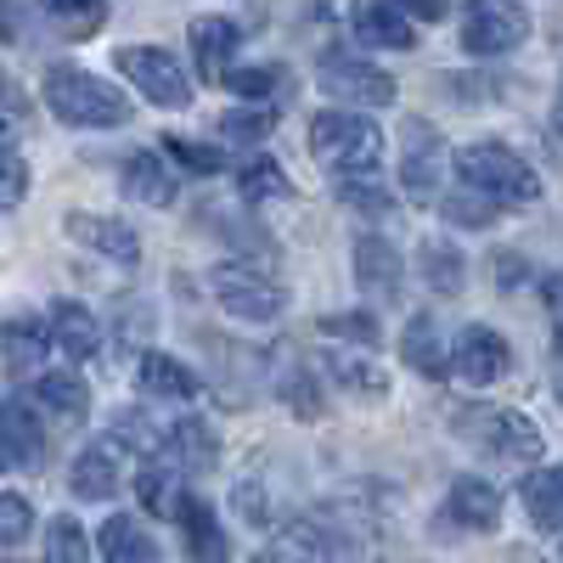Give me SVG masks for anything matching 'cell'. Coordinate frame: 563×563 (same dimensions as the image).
Segmentation results:
<instances>
[{"mask_svg": "<svg viewBox=\"0 0 563 563\" xmlns=\"http://www.w3.org/2000/svg\"><path fill=\"white\" fill-rule=\"evenodd\" d=\"M238 512H243V519L260 530V525H265V490H254V485H238Z\"/></svg>", "mask_w": 563, "mask_h": 563, "instance_id": "cell-46", "label": "cell"}, {"mask_svg": "<svg viewBox=\"0 0 563 563\" xmlns=\"http://www.w3.org/2000/svg\"><path fill=\"white\" fill-rule=\"evenodd\" d=\"M339 203L344 209H361V214H372V220H384V214H395V192H384L372 175H339Z\"/></svg>", "mask_w": 563, "mask_h": 563, "instance_id": "cell-33", "label": "cell"}, {"mask_svg": "<svg viewBox=\"0 0 563 563\" xmlns=\"http://www.w3.org/2000/svg\"><path fill=\"white\" fill-rule=\"evenodd\" d=\"M63 231H68L74 243L108 254V260L124 265V271L141 265V238H135V225H124V220H113V214H79V209H74V214L63 220Z\"/></svg>", "mask_w": 563, "mask_h": 563, "instance_id": "cell-12", "label": "cell"}, {"mask_svg": "<svg viewBox=\"0 0 563 563\" xmlns=\"http://www.w3.org/2000/svg\"><path fill=\"white\" fill-rule=\"evenodd\" d=\"M552 135L563 141V85H558V102H552Z\"/></svg>", "mask_w": 563, "mask_h": 563, "instance_id": "cell-48", "label": "cell"}, {"mask_svg": "<svg viewBox=\"0 0 563 563\" xmlns=\"http://www.w3.org/2000/svg\"><path fill=\"white\" fill-rule=\"evenodd\" d=\"M321 366L333 372V384H339V389H355V395H384V389H389V378H384V372L372 366V361H355V355H327Z\"/></svg>", "mask_w": 563, "mask_h": 563, "instance_id": "cell-36", "label": "cell"}, {"mask_svg": "<svg viewBox=\"0 0 563 563\" xmlns=\"http://www.w3.org/2000/svg\"><path fill=\"white\" fill-rule=\"evenodd\" d=\"M321 333L327 339H344V344H361V350L384 344V327H378V316H372V310H333V316H321Z\"/></svg>", "mask_w": 563, "mask_h": 563, "instance_id": "cell-34", "label": "cell"}, {"mask_svg": "<svg viewBox=\"0 0 563 563\" xmlns=\"http://www.w3.org/2000/svg\"><path fill=\"white\" fill-rule=\"evenodd\" d=\"M45 350H52V327H45V321H34V316H12L7 327H0V361H7V372H18V378L40 372Z\"/></svg>", "mask_w": 563, "mask_h": 563, "instance_id": "cell-22", "label": "cell"}, {"mask_svg": "<svg viewBox=\"0 0 563 563\" xmlns=\"http://www.w3.org/2000/svg\"><path fill=\"white\" fill-rule=\"evenodd\" d=\"M186 45H192V57H198V74L203 79H220L231 68V57H238V45H243V29L209 12V18H192V29H186Z\"/></svg>", "mask_w": 563, "mask_h": 563, "instance_id": "cell-17", "label": "cell"}, {"mask_svg": "<svg viewBox=\"0 0 563 563\" xmlns=\"http://www.w3.org/2000/svg\"><path fill=\"white\" fill-rule=\"evenodd\" d=\"M445 519L462 525V530H496L501 525V490L490 479H456L451 496H445Z\"/></svg>", "mask_w": 563, "mask_h": 563, "instance_id": "cell-21", "label": "cell"}, {"mask_svg": "<svg viewBox=\"0 0 563 563\" xmlns=\"http://www.w3.org/2000/svg\"><path fill=\"white\" fill-rule=\"evenodd\" d=\"M158 147H164L169 164L192 169V175H220L225 169V153L220 147H203V141H192V135H169V141H158Z\"/></svg>", "mask_w": 563, "mask_h": 563, "instance_id": "cell-38", "label": "cell"}, {"mask_svg": "<svg viewBox=\"0 0 563 563\" xmlns=\"http://www.w3.org/2000/svg\"><path fill=\"white\" fill-rule=\"evenodd\" d=\"M395 7H400L406 18H417V23H440V18L451 12V0H395Z\"/></svg>", "mask_w": 563, "mask_h": 563, "instance_id": "cell-45", "label": "cell"}, {"mask_svg": "<svg viewBox=\"0 0 563 563\" xmlns=\"http://www.w3.org/2000/svg\"><path fill=\"white\" fill-rule=\"evenodd\" d=\"M113 63H119V74H124L153 108H164V113L192 108V79H186V68L164 52V45H124Z\"/></svg>", "mask_w": 563, "mask_h": 563, "instance_id": "cell-6", "label": "cell"}, {"mask_svg": "<svg viewBox=\"0 0 563 563\" xmlns=\"http://www.w3.org/2000/svg\"><path fill=\"white\" fill-rule=\"evenodd\" d=\"M238 192L249 198V203H260V198H282L288 192V175H282V164L276 158H249L243 169H238Z\"/></svg>", "mask_w": 563, "mask_h": 563, "instance_id": "cell-37", "label": "cell"}, {"mask_svg": "<svg viewBox=\"0 0 563 563\" xmlns=\"http://www.w3.org/2000/svg\"><path fill=\"white\" fill-rule=\"evenodd\" d=\"M507 366H512V350H507V339L496 333V327H462V333H456V344H451V372H456L462 384L485 389V384L507 378Z\"/></svg>", "mask_w": 563, "mask_h": 563, "instance_id": "cell-10", "label": "cell"}, {"mask_svg": "<svg viewBox=\"0 0 563 563\" xmlns=\"http://www.w3.org/2000/svg\"><path fill=\"white\" fill-rule=\"evenodd\" d=\"M135 384H141V395H153V400H198L203 395V378L186 361H175V355H164V350H147L141 355V366H135Z\"/></svg>", "mask_w": 563, "mask_h": 563, "instance_id": "cell-19", "label": "cell"}, {"mask_svg": "<svg viewBox=\"0 0 563 563\" xmlns=\"http://www.w3.org/2000/svg\"><path fill=\"white\" fill-rule=\"evenodd\" d=\"M164 456L180 467V474H209L214 456H220V440H214V429L203 417H180L164 434Z\"/></svg>", "mask_w": 563, "mask_h": 563, "instance_id": "cell-23", "label": "cell"}, {"mask_svg": "<svg viewBox=\"0 0 563 563\" xmlns=\"http://www.w3.org/2000/svg\"><path fill=\"white\" fill-rule=\"evenodd\" d=\"M525 512L536 530H563V462L558 467H536V474L519 485Z\"/></svg>", "mask_w": 563, "mask_h": 563, "instance_id": "cell-26", "label": "cell"}, {"mask_svg": "<svg viewBox=\"0 0 563 563\" xmlns=\"http://www.w3.org/2000/svg\"><path fill=\"white\" fill-rule=\"evenodd\" d=\"M271 135H276V108L249 102V108L220 113V141H231V147H260V141H271Z\"/></svg>", "mask_w": 563, "mask_h": 563, "instance_id": "cell-30", "label": "cell"}, {"mask_svg": "<svg viewBox=\"0 0 563 563\" xmlns=\"http://www.w3.org/2000/svg\"><path fill=\"white\" fill-rule=\"evenodd\" d=\"M45 451L40 417L29 400H0V474H18V467H34Z\"/></svg>", "mask_w": 563, "mask_h": 563, "instance_id": "cell-14", "label": "cell"}, {"mask_svg": "<svg viewBox=\"0 0 563 563\" xmlns=\"http://www.w3.org/2000/svg\"><path fill=\"white\" fill-rule=\"evenodd\" d=\"M456 434L467 445L501 456V462H536L547 451L541 429H536L525 411H512V406H462L456 411Z\"/></svg>", "mask_w": 563, "mask_h": 563, "instance_id": "cell-4", "label": "cell"}, {"mask_svg": "<svg viewBox=\"0 0 563 563\" xmlns=\"http://www.w3.org/2000/svg\"><path fill=\"white\" fill-rule=\"evenodd\" d=\"M45 18H52L68 40H90L108 23V0H45Z\"/></svg>", "mask_w": 563, "mask_h": 563, "instance_id": "cell-31", "label": "cell"}, {"mask_svg": "<svg viewBox=\"0 0 563 563\" xmlns=\"http://www.w3.org/2000/svg\"><path fill=\"white\" fill-rule=\"evenodd\" d=\"M350 265H355V282L366 294H378V299H395L400 294V276H406V260L389 238H378V231H366V238H355L350 249Z\"/></svg>", "mask_w": 563, "mask_h": 563, "instance_id": "cell-15", "label": "cell"}, {"mask_svg": "<svg viewBox=\"0 0 563 563\" xmlns=\"http://www.w3.org/2000/svg\"><path fill=\"white\" fill-rule=\"evenodd\" d=\"M440 214L451 220V225H467V231H485L496 214H501V203L496 198H485L479 186H462V192H445L440 198Z\"/></svg>", "mask_w": 563, "mask_h": 563, "instance_id": "cell-32", "label": "cell"}, {"mask_svg": "<svg viewBox=\"0 0 563 563\" xmlns=\"http://www.w3.org/2000/svg\"><path fill=\"white\" fill-rule=\"evenodd\" d=\"M456 175L462 186H479L501 209H530L541 198V175L507 141H467V147H456Z\"/></svg>", "mask_w": 563, "mask_h": 563, "instance_id": "cell-2", "label": "cell"}, {"mask_svg": "<svg viewBox=\"0 0 563 563\" xmlns=\"http://www.w3.org/2000/svg\"><path fill=\"white\" fill-rule=\"evenodd\" d=\"M40 102L52 108L57 124L68 130H119L130 119L124 90H113L108 79L85 74V68H52L40 85Z\"/></svg>", "mask_w": 563, "mask_h": 563, "instance_id": "cell-1", "label": "cell"}, {"mask_svg": "<svg viewBox=\"0 0 563 563\" xmlns=\"http://www.w3.org/2000/svg\"><path fill=\"white\" fill-rule=\"evenodd\" d=\"M45 327H52V344L68 361H90L102 350V321H97V310H85L79 299H57L52 316H45Z\"/></svg>", "mask_w": 563, "mask_h": 563, "instance_id": "cell-18", "label": "cell"}, {"mask_svg": "<svg viewBox=\"0 0 563 563\" xmlns=\"http://www.w3.org/2000/svg\"><path fill=\"white\" fill-rule=\"evenodd\" d=\"M175 525H180V552H186V563H231V541H225L214 507H209L203 496H180Z\"/></svg>", "mask_w": 563, "mask_h": 563, "instance_id": "cell-11", "label": "cell"}, {"mask_svg": "<svg viewBox=\"0 0 563 563\" xmlns=\"http://www.w3.org/2000/svg\"><path fill=\"white\" fill-rule=\"evenodd\" d=\"M310 153L333 175H372L378 158H384V130L372 124L366 113L327 108V113L310 119Z\"/></svg>", "mask_w": 563, "mask_h": 563, "instance_id": "cell-3", "label": "cell"}, {"mask_svg": "<svg viewBox=\"0 0 563 563\" xmlns=\"http://www.w3.org/2000/svg\"><path fill=\"white\" fill-rule=\"evenodd\" d=\"M209 288H214V299L238 321H276L282 310H288V288H282L271 271H260V265L225 260V265H214Z\"/></svg>", "mask_w": 563, "mask_h": 563, "instance_id": "cell-5", "label": "cell"}, {"mask_svg": "<svg viewBox=\"0 0 563 563\" xmlns=\"http://www.w3.org/2000/svg\"><path fill=\"white\" fill-rule=\"evenodd\" d=\"M29 530H34V507L18 490H7V496H0V547L29 541Z\"/></svg>", "mask_w": 563, "mask_h": 563, "instance_id": "cell-40", "label": "cell"}, {"mask_svg": "<svg viewBox=\"0 0 563 563\" xmlns=\"http://www.w3.org/2000/svg\"><path fill=\"white\" fill-rule=\"evenodd\" d=\"M225 90H238L243 102H271V90H276V68H225L220 74Z\"/></svg>", "mask_w": 563, "mask_h": 563, "instance_id": "cell-41", "label": "cell"}, {"mask_svg": "<svg viewBox=\"0 0 563 563\" xmlns=\"http://www.w3.org/2000/svg\"><path fill=\"white\" fill-rule=\"evenodd\" d=\"M400 361L417 372V378H429V384L451 378V350H445V339H440V321H434V316H411V321H406Z\"/></svg>", "mask_w": 563, "mask_h": 563, "instance_id": "cell-20", "label": "cell"}, {"mask_svg": "<svg viewBox=\"0 0 563 563\" xmlns=\"http://www.w3.org/2000/svg\"><path fill=\"white\" fill-rule=\"evenodd\" d=\"M445 141L434 135V124L406 119V147H400V192L411 203H434L440 198V153Z\"/></svg>", "mask_w": 563, "mask_h": 563, "instance_id": "cell-9", "label": "cell"}, {"mask_svg": "<svg viewBox=\"0 0 563 563\" xmlns=\"http://www.w3.org/2000/svg\"><path fill=\"white\" fill-rule=\"evenodd\" d=\"M68 485H74L79 501H108V496L119 490V462H113V451H108V445H85V451L74 456V467H68Z\"/></svg>", "mask_w": 563, "mask_h": 563, "instance_id": "cell-25", "label": "cell"}, {"mask_svg": "<svg viewBox=\"0 0 563 563\" xmlns=\"http://www.w3.org/2000/svg\"><path fill=\"white\" fill-rule=\"evenodd\" d=\"M316 79H321V90H327V97H333V102L389 108V102L400 97V90H395V74L372 68V63H361V57H321Z\"/></svg>", "mask_w": 563, "mask_h": 563, "instance_id": "cell-8", "label": "cell"}, {"mask_svg": "<svg viewBox=\"0 0 563 563\" xmlns=\"http://www.w3.org/2000/svg\"><path fill=\"white\" fill-rule=\"evenodd\" d=\"M97 547H102L108 563H158V541L147 536L141 519H130V512H113L97 536Z\"/></svg>", "mask_w": 563, "mask_h": 563, "instance_id": "cell-24", "label": "cell"}, {"mask_svg": "<svg viewBox=\"0 0 563 563\" xmlns=\"http://www.w3.org/2000/svg\"><path fill=\"white\" fill-rule=\"evenodd\" d=\"M23 192H29V164H23V153L12 147V135L0 130V209H18Z\"/></svg>", "mask_w": 563, "mask_h": 563, "instance_id": "cell-39", "label": "cell"}, {"mask_svg": "<svg viewBox=\"0 0 563 563\" xmlns=\"http://www.w3.org/2000/svg\"><path fill=\"white\" fill-rule=\"evenodd\" d=\"M135 496L147 512H158V519H175V507H180V485H175V467L169 462H141V474H135Z\"/></svg>", "mask_w": 563, "mask_h": 563, "instance_id": "cell-29", "label": "cell"}, {"mask_svg": "<svg viewBox=\"0 0 563 563\" xmlns=\"http://www.w3.org/2000/svg\"><path fill=\"white\" fill-rule=\"evenodd\" d=\"M34 400L45 411H57V417H74V422L90 411V389H85L79 372H45V378L34 384Z\"/></svg>", "mask_w": 563, "mask_h": 563, "instance_id": "cell-28", "label": "cell"}, {"mask_svg": "<svg viewBox=\"0 0 563 563\" xmlns=\"http://www.w3.org/2000/svg\"><path fill=\"white\" fill-rule=\"evenodd\" d=\"M113 440L130 445V451H158L164 434L147 429V411H113Z\"/></svg>", "mask_w": 563, "mask_h": 563, "instance_id": "cell-42", "label": "cell"}, {"mask_svg": "<svg viewBox=\"0 0 563 563\" xmlns=\"http://www.w3.org/2000/svg\"><path fill=\"white\" fill-rule=\"evenodd\" d=\"M496 276H501V288H519V282L530 276L525 260H512V254H496Z\"/></svg>", "mask_w": 563, "mask_h": 563, "instance_id": "cell-47", "label": "cell"}, {"mask_svg": "<svg viewBox=\"0 0 563 563\" xmlns=\"http://www.w3.org/2000/svg\"><path fill=\"white\" fill-rule=\"evenodd\" d=\"M119 180H124V192H130L135 203H147V209H169L175 192H180V180L169 175V158H164L158 147L130 153L124 169H119Z\"/></svg>", "mask_w": 563, "mask_h": 563, "instance_id": "cell-16", "label": "cell"}, {"mask_svg": "<svg viewBox=\"0 0 563 563\" xmlns=\"http://www.w3.org/2000/svg\"><path fill=\"white\" fill-rule=\"evenodd\" d=\"M45 563H90V541H85L79 519L57 512V519L45 525Z\"/></svg>", "mask_w": 563, "mask_h": 563, "instance_id": "cell-35", "label": "cell"}, {"mask_svg": "<svg viewBox=\"0 0 563 563\" xmlns=\"http://www.w3.org/2000/svg\"><path fill=\"white\" fill-rule=\"evenodd\" d=\"M530 40V12L519 0H467L462 7V52L467 57H501Z\"/></svg>", "mask_w": 563, "mask_h": 563, "instance_id": "cell-7", "label": "cell"}, {"mask_svg": "<svg viewBox=\"0 0 563 563\" xmlns=\"http://www.w3.org/2000/svg\"><path fill=\"white\" fill-rule=\"evenodd\" d=\"M282 400H288L299 417H321V395H316L310 372H288V378H282Z\"/></svg>", "mask_w": 563, "mask_h": 563, "instance_id": "cell-43", "label": "cell"}, {"mask_svg": "<svg viewBox=\"0 0 563 563\" xmlns=\"http://www.w3.org/2000/svg\"><path fill=\"white\" fill-rule=\"evenodd\" d=\"M23 29H29V0H0V45L23 40Z\"/></svg>", "mask_w": 563, "mask_h": 563, "instance_id": "cell-44", "label": "cell"}, {"mask_svg": "<svg viewBox=\"0 0 563 563\" xmlns=\"http://www.w3.org/2000/svg\"><path fill=\"white\" fill-rule=\"evenodd\" d=\"M350 29H355L361 45H378V52H411L417 45V29H411V18L395 7V0H355Z\"/></svg>", "mask_w": 563, "mask_h": 563, "instance_id": "cell-13", "label": "cell"}, {"mask_svg": "<svg viewBox=\"0 0 563 563\" xmlns=\"http://www.w3.org/2000/svg\"><path fill=\"white\" fill-rule=\"evenodd\" d=\"M417 271H422V282H429L434 294H462V282H467V260H462V249L451 243V238H429L417 249Z\"/></svg>", "mask_w": 563, "mask_h": 563, "instance_id": "cell-27", "label": "cell"}]
</instances>
